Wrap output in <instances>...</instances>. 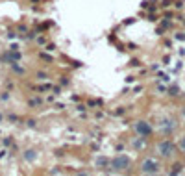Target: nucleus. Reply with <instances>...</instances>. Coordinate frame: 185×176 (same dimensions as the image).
I'll use <instances>...</instances> for the list:
<instances>
[{"instance_id": "obj_5", "label": "nucleus", "mask_w": 185, "mask_h": 176, "mask_svg": "<svg viewBox=\"0 0 185 176\" xmlns=\"http://www.w3.org/2000/svg\"><path fill=\"white\" fill-rule=\"evenodd\" d=\"M113 167H115V171H126L130 167V160L126 156H120V158H117L113 161Z\"/></svg>"}, {"instance_id": "obj_4", "label": "nucleus", "mask_w": 185, "mask_h": 176, "mask_svg": "<svg viewBox=\"0 0 185 176\" xmlns=\"http://www.w3.org/2000/svg\"><path fill=\"white\" fill-rule=\"evenodd\" d=\"M174 130H176V121H174V119H165V121L161 122V132H163L165 135H170Z\"/></svg>"}, {"instance_id": "obj_7", "label": "nucleus", "mask_w": 185, "mask_h": 176, "mask_svg": "<svg viewBox=\"0 0 185 176\" xmlns=\"http://www.w3.org/2000/svg\"><path fill=\"white\" fill-rule=\"evenodd\" d=\"M182 115H183V117H185V106H183V109H182Z\"/></svg>"}, {"instance_id": "obj_3", "label": "nucleus", "mask_w": 185, "mask_h": 176, "mask_svg": "<svg viewBox=\"0 0 185 176\" xmlns=\"http://www.w3.org/2000/svg\"><path fill=\"white\" fill-rule=\"evenodd\" d=\"M135 132L141 137H148V135H152V126L146 121H139V122H135Z\"/></svg>"}, {"instance_id": "obj_2", "label": "nucleus", "mask_w": 185, "mask_h": 176, "mask_svg": "<svg viewBox=\"0 0 185 176\" xmlns=\"http://www.w3.org/2000/svg\"><path fill=\"white\" fill-rule=\"evenodd\" d=\"M139 171L143 174H158V173H161V163L156 158H145L139 163Z\"/></svg>"}, {"instance_id": "obj_1", "label": "nucleus", "mask_w": 185, "mask_h": 176, "mask_svg": "<svg viewBox=\"0 0 185 176\" xmlns=\"http://www.w3.org/2000/svg\"><path fill=\"white\" fill-rule=\"evenodd\" d=\"M156 152H158V156L163 158V160H172V158H176V154H178V147H176L170 139H161V141L156 145Z\"/></svg>"}, {"instance_id": "obj_6", "label": "nucleus", "mask_w": 185, "mask_h": 176, "mask_svg": "<svg viewBox=\"0 0 185 176\" xmlns=\"http://www.w3.org/2000/svg\"><path fill=\"white\" fill-rule=\"evenodd\" d=\"M176 147H178V152H180V154H185V134L178 139V145H176Z\"/></svg>"}]
</instances>
